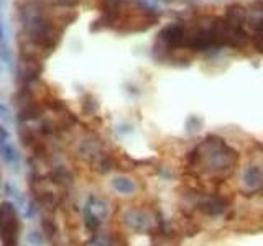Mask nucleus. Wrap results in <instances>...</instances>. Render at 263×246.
I'll return each mask as SVG.
<instances>
[{"label": "nucleus", "mask_w": 263, "mask_h": 246, "mask_svg": "<svg viewBox=\"0 0 263 246\" xmlns=\"http://www.w3.org/2000/svg\"><path fill=\"white\" fill-rule=\"evenodd\" d=\"M0 43H5V30H4L2 18H0Z\"/></svg>", "instance_id": "nucleus-10"}, {"label": "nucleus", "mask_w": 263, "mask_h": 246, "mask_svg": "<svg viewBox=\"0 0 263 246\" xmlns=\"http://www.w3.org/2000/svg\"><path fill=\"white\" fill-rule=\"evenodd\" d=\"M43 71V64L38 59H20V77L30 84V82L36 80L38 76Z\"/></svg>", "instance_id": "nucleus-4"}, {"label": "nucleus", "mask_w": 263, "mask_h": 246, "mask_svg": "<svg viewBox=\"0 0 263 246\" xmlns=\"http://www.w3.org/2000/svg\"><path fill=\"white\" fill-rule=\"evenodd\" d=\"M224 18L234 25V27H243V23L247 20V8L240 4H232L226 8V15Z\"/></svg>", "instance_id": "nucleus-6"}, {"label": "nucleus", "mask_w": 263, "mask_h": 246, "mask_svg": "<svg viewBox=\"0 0 263 246\" xmlns=\"http://www.w3.org/2000/svg\"><path fill=\"white\" fill-rule=\"evenodd\" d=\"M20 221L10 202L0 203V240L4 246H18Z\"/></svg>", "instance_id": "nucleus-1"}, {"label": "nucleus", "mask_w": 263, "mask_h": 246, "mask_svg": "<svg viewBox=\"0 0 263 246\" xmlns=\"http://www.w3.org/2000/svg\"><path fill=\"white\" fill-rule=\"evenodd\" d=\"M122 2H125V0H122Z\"/></svg>", "instance_id": "nucleus-12"}, {"label": "nucleus", "mask_w": 263, "mask_h": 246, "mask_svg": "<svg viewBox=\"0 0 263 246\" xmlns=\"http://www.w3.org/2000/svg\"><path fill=\"white\" fill-rule=\"evenodd\" d=\"M253 46L257 48L258 53H263V28L253 33Z\"/></svg>", "instance_id": "nucleus-8"}, {"label": "nucleus", "mask_w": 263, "mask_h": 246, "mask_svg": "<svg viewBox=\"0 0 263 246\" xmlns=\"http://www.w3.org/2000/svg\"><path fill=\"white\" fill-rule=\"evenodd\" d=\"M158 38L163 45H166L168 48H178V46H184V39H186V30L183 25L179 23H170L161 31L158 33Z\"/></svg>", "instance_id": "nucleus-2"}, {"label": "nucleus", "mask_w": 263, "mask_h": 246, "mask_svg": "<svg viewBox=\"0 0 263 246\" xmlns=\"http://www.w3.org/2000/svg\"><path fill=\"white\" fill-rule=\"evenodd\" d=\"M184 46L191 48L193 51H205V49L212 48V39L209 36V30L199 27L193 31L186 33V39H184Z\"/></svg>", "instance_id": "nucleus-3"}, {"label": "nucleus", "mask_w": 263, "mask_h": 246, "mask_svg": "<svg viewBox=\"0 0 263 246\" xmlns=\"http://www.w3.org/2000/svg\"><path fill=\"white\" fill-rule=\"evenodd\" d=\"M0 2H2V0H0Z\"/></svg>", "instance_id": "nucleus-13"}, {"label": "nucleus", "mask_w": 263, "mask_h": 246, "mask_svg": "<svg viewBox=\"0 0 263 246\" xmlns=\"http://www.w3.org/2000/svg\"><path fill=\"white\" fill-rule=\"evenodd\" d=\"M79 2V0H58V4L63 5V7H74Z\"/></svg>", "instance_id": "nucleus-9"}, {"label": "nucleus", "mask_w": 263, "mask_h": 246, "mask_svg": "<svg viewBox=\"0 0 263 246\" xmlns=\"http://www.w3.org/2000/svg\"><path fill=\"white\" fill-rule=\"evenodd\" d=\"M245 23L249 25L250 30H253V33L263 28V2H255L247 8Z\"/></svg>", "instance_id": "nucleus-5"}, {"label": "nucleus", "mask_w": 263, "mask_h": 246, "mask_svg": "<svg viewBox=\"0 0 263 246\" xmlns=\"http://www.w3.org/2000/svg\"><path fill=\"white\" fill-rule=\"evenodd\" d=\"M5 113H7V109H5L4 105H0V115H2V117H4Z\"/></svg>", "instance_id": "nucleus-11"}, {"label": "nucleus", "mask_w": 263, "mask_h": 246, "mask_svg": "<svg viewBox=\"0 0 263 246\" xmlns=\"http://www.w3.org/2000/svg\"><path fill=\"white\" fill-rule=\"evenodd\" d=\"M82 109H84V112H87V113L97 112V102H96V98L92 95H86L84 97V102H82Z\"/></svg>", "instance_id": "nucleus-7"}]
</instances>
